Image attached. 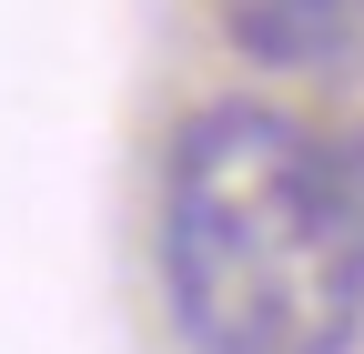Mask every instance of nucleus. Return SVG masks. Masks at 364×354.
I'll list each match as a JSON object with an SVG mask.
<instances>
[{
  "instance_id": "f257e3e1",
  "label": "nucleus",
  "mask_w": 364,
  "mask_h": 354,
  "mask_svg": "<svg viewBox=\"0 0 364 354\" xmlns=\"http://www.w3.org/2000/svg\"><path fill=\"white\" fill-rule=\"evenodd\" d=\"M162 284L203 354H344L364 334V172L273 102L193 112L162 172Z\"/></svg>"
},
{
  "instance_id": "f03ea898",
  "label": "nucleus",
  "mask_w": 364,
  "mask_h": 354,
  "mask_svg": "<svg viewBox=\"0 0 364 354\" xmlns=\"http://www.w3.org/2000/svg\"><path fill=\"white\" fill-rule=\"evenodd\" d=\"M223 31L273 71H354L364 0H223Z\"/></svg>"
},
{
  "instance_id": "7ed1b4c3",
  "label": "nucleus",
  "mask_w": 364,
  "mask_h": 354,
  "mask_svg": "<svg viewBox=\"0 0 364 354\" xmlns=\"http://www.w3.org/2000/svg\"><path fill=\"white\" fill-rule=\"evenodd\" d=\"M324 132L344 142V162L364 172V61H354V71H334V122H324Z\"/></svg>"
}]
</instances>
